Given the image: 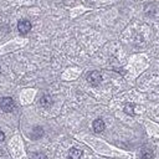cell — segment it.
Listing matches in <instances>:
<instances>
[{
    "mask_svg": "<svg viewBox=\"0 0 159 159\" xmlns=\"http://www.w3.org/2000/svg\"><path fill=\"white\" fill-rule=\"evenodd\" d=\"M0 108L4 112H6V113L12 112L15 109V102H14V99L11 97H4L1 99V102H0Z\"/></svg>",
    "mask_w": 159,
    "mask_h": 159,
    "instance_id": "6da1fadb",
    "label": "cell"
},
{
    "mask_svg": "<svg viewBox=\"0 0 159 159\" xmlns=\"http://www.w3.org/2000/svg\"><path fill=\"white\" fill-rule=\"evenodd\" d=\"M87 81L89 84L92 86H98L101 82H102V76L98 71H92L87 75Z\"/></svg>",
    "mask_w": 159,
    "mask_h": 159,
    "instance_id": "7a4b0ae2",
    "label": "cell"
},
{
    "mask_svg": "<svg viewBox=\"0 0 159 159\" xmlns=\"http://www.w3.org/2000/svg\"><path fill=\"white\" fill-rule=\"evenodd\" d=\"M31 27H32L31 26V22L29 20H26V19H22V20H20L17 22V30H19V32L21 35H26L27 32H30Z\"/></svg>",
    "mask_w": 159,
    "mask_h": 159,
    "instance_id": "3957f363",
    "label": "cell"
},
{
    "mask_svg": "<svg viewBox=\"0 0 159 159\" xmlns=\"http://www.w3.org/2000/svg\"><path fill=\"white\" fill-rule=\"evenodd\" d=\"M92 127H93V130H94L96 133H102V132L104 130V128H106V124H104L103 119L97 118V119H94V120H93Z\"/></svg>",
    "mask_w": 159,
    "mask_h": 159,
    "instance_id": "277c9868",
    "label": "cell"
},
{
    "mask_svg": "<svg viewBox=\"0 0 159 159\" xmlns=\"http://www.w3.org/2000/svg\"><path fill=\"white\" fill-rule=\"evenodd\" d=\"M82 157V152L77 148H71L68 150V159H80Z\"/></svg>",
    "mask_w": 159,
    "mask_h": 159,
    "instance_id": "5b68a950",
    "label": "cell"
},
{
    "mask_svg": "<svg viewBox=\"0 0 159 159\" xmlns=\"http://www.w3.org/2000/svg\"><path fill=\"white\" fill-rule=\"evenodd\" d=\"M40 104H41L42 107L47 108V107H50V106L52 104V98H51L50 96H43V97H41V99H40Z\"/></svg>",
    "mask_w": 159,
    "mask_h": 159,
    "instance_id": "8992f818",
    "label": "cell"
},
{
    "mask_svg": "<svg viewBox=\"0 0 159 159\" xmlns=\"http://www.w3.org/2000/svg\"><path fill=\"white\" fill-rule=\"evenodd\" d=\"M134 108H135L134 103H127L124 107V112L129 116H134Z\"/></svg>",
    "mask_w": 159,
    "mask_h": 159,
    "instance_id": "52a82bcc",
    "label": "cell"
},
{
    "mask_svg": "<svg viewBox=\"0 0 159 159\" xmlns=\"http://www.w3.org/2000/svg\"><path fill=\"white\" fill-rule=\"evenodd\" d=\"M142 157H143V159H152L154 157V154H153L152 150H143L142 152Z\"/></svg>",
    "mask_w": 159,
    "mask_h": 159,
    "instance_id": "ba28073f",
    "label": "cell"
},
{
    "mask_svg": "<svg viewBox=\"0 0 159 159\" xmlns=\"http://www.w3.org/2000/svg\"><path fill=\"white\" fill-rule=\"evenodd\" d=\"M4 139H5V134H4V132L0 130V143L4 142Z\"/></svg>",
    "mask_w": 159,
    "mask_h": 159,
    "instance_id": "9c48e42d",
    "label": "cell"
},
{
    "mask_svg": "<svg viewBox=\"0 0 159 159\" xmlns=\"http://www.w3.org/2000/svg\"><path fill=\"white\" fill-rule=\"evenodd\" d=\"M34 157H37V159H46V157H45L43 154H36V155H34Z\"/></svg>",
    "mask_w": 159,
    "mask_h": 159,
    "instance_id": "30bf717a",
    "label": "cell"
},
{
    "mask_svg": "<svg viewBox=\"0 0 159 159\" xmlns=\"http://www.w3.org/2000/svg\"><path fill=\"white\" fill-rule=\"evenodd\" d=\"M0 71H1V68H0Z\"/></svg>",
    "mask_w": 159,
    "mask_h": 159,
    "instance_id": "8fae6325",
    "label": "cell"
}]
</instances>
